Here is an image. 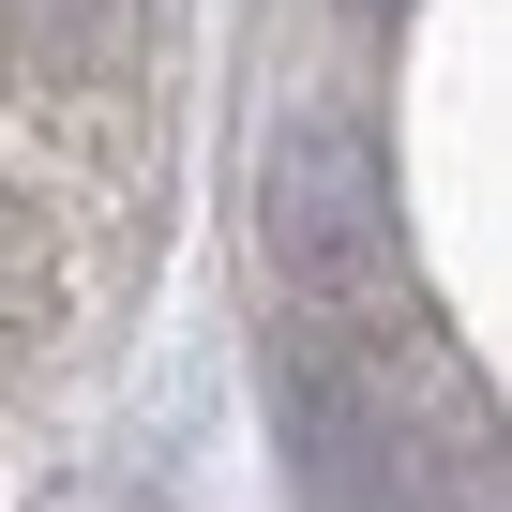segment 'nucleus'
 Here are the masks:
<instances>
[{
    "label": "nucleus",
    "instance_id": "f257e3e1",
    "mask_svg": "<svg viewBox=\"0 0 512 512\" xmlns=\"http://www.w3.org/2000/svg\"><path fill=\"white\" fill-rule=\"evenodd\" d=\"M0 46H16L31 76H121L136 0H0Z\"/></svg>",
    "mask_w": 512,
    "mask_h": 512
},
{
    "label": "nucleus",
    "instance_id": "f03ea898",
    "mask_svg": "<svg viewBox=\"0 0 512 512\" xmlns=\"http://www.w3.org/2000/svg\"><path fill=\"white\" fill-rule=\"evenodd\" d=\"M362 16H407V0H362Z\"/></svg>",
    "mask_w": 512,
    "mask_h": 512
}]
</instances>
